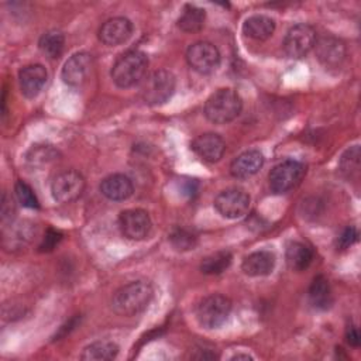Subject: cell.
Returning a JSON list of instances; mask_svg holds the SVG:
<instances>
[{"label": "cell", "instance_id": "obj_15", "mask_svg": "<svg viewBox=\"0 0 361 361\" xmlns=\"http://www.w3.org/2000/svg\"><path fill=\"white\" fill-rule=\"evenodd\" d=\"M190 147L193 152L206 162H217L226 151L224 140L216 133H204L197 135L192 141Z\"/></svg>", "mask_w": 361, "mask_h": 361}, {"label": "cell", "instance_id": "obj_10", "mask_svg": "<svg viewBox=\"0 0 361 361\" xmlns=\"http://www.w3.org/2000/svg\"><path fill=\"white\" fill-rule=\"evenodd\" d=\"M85 190L83 176L73 171H63L58 173L51 183L52 197L59 203H71L82 196Z\"/></svg>", "mask_w": 361, "mask_h": 361}, {"label": "cell", "instance_id": "obj_30", "mask_svg": "<svg viewBox=\"0 0 361 361\" xmlns=\"http://www.w3.org/2000/svg\"><path fill=\"white\" fill-rule=\"evenodd\" d=\"M340 169L341 172L350 178L353 175H358L360 171V148L354 145L353 148L347 149L340 159Z\"/></svg>", "mask_w": 361, "mask_h": 361}, {"label": "cell", "instance_id": "obj_32", "mask_svg": "<svg viewBox=\"0 0 361 361\" xmlns=\"http://www.w3.org/2000/svg\"><path fill=\"white\" fill-rule=\"evenodd\" d=\"M358 240V231L355 227H345L340 235L337 237V248L338 250H347L348 247H351L355 241Z\"/></svg>", "mask_w": 361, "mask_h": 361}, {"label": "cell", "instance_id": "obj_14", "mask_svg": "<svg viewBox=\"0 0 361 361\" xmlns=\"http://www.w3.org/2000/svg\"><path fill=\"white\" fill-rule=\"evenodd\" d=\"M131 34L133 23L126 17L109 18L99 28V39L109 47H116L126 42Z\"/></svg>", "mask_w": 361, "mask_h": 361}, {"label": "cell", "instance_id": "obj_24", "mask_svg": "<svg viewBox=\"0 0 361 361\" xmlns=\"http://www.w3.org/2000/svg\"><path fill=\"white\" fill-rule=\"evenodd\" d=\"M204 20H206V13L203 8L197 6L186 4L176 24L185 32H197L203 28Z\"/></svg>", "mask_w": 361, "mask_h": 361}, {"label": "cell", "instance_id": "obj_31", "mask_svg": "<svg viewBox=\"0 0 361 361\" xmlns=\"http://www.w3.org/2000/svg\"><path fill=\"white\" fill-rule=\"evenodd\" d=\"M14 190H16V195H17L18 202H20L24 207H28V209H38V206H39L38 199H37L34 190L31 189V186H30L28 183H25L24 180H17V182H16V186H14Z\"/></svg>", "mask_w": 361, "mask_h": 361}, {"label": "cell", "instance_id": "obj_16", "mask_svg": "<svg viewBox=\"0 0 361 361\" xmlns=\"http://www.w3.org/2000/svg\"><path fill=\"white\" fill-rule=\"evenodd\" d=\"M47 78H48L47 69L42 65L31 63L24 66L18 73L21 93L28 99L35 97L42 90L47 82Z\"/></svg>", "mask_w": 361, "mask_h": 361}, {"label": "cell", "instance_id": "obj_12", "mask_svg": "<svg viewBox=\"0 0 361 361\" xmlns=\"http://www.w3.org/2000/svg\"><path fill=\"white\" fill-rule=\"evenodd\" d=\"M92 65H93V58L89 52L80 51L73 54L62 68L61 78L63 83L72 87L80 86L89 76Z\"/></svg>", "mask_w": 361, "mask_h": 361}, {"label": "cell", "instance_id": "obj_5", "mask_svg": "<svg viewBox=\"0 0 361 361\" xmlns=\"http://www.w3.org/2000/svg\"><path fill=\"white\" fill-rule=\"evenodd\" d=\"M175 76L166 69H159L148 75L141 86V96L145 103L157 106L165 103L175 90Z\"/></svg>", "mask_w": 361, "mask_h": 361}, {"label": "cell", "instance_id": "obj_6", "mask_svg": "<svg viewBox=\"0 0 361 361\" xmlns=\"http://www.w3.org/2000/svg\"><path fill=\"white\" fill-rule=\"evenodd\" d=\"M306 173V168L302 162L295 159H285L275 165L268 176L269 188L274 193H286L300 183Z\"/></svg>", "mask_w": 361, "mask_h": 361}, {"label": "cell", "instance_id": "obj_13", "mask_svg": "<svg viewBox=\"0 0 361 361\" xmlns=\"http://www.w3.org/2000/svg\"><path fill=\"white\" fill-rule=\"evenodd\" d=\"M314 49L319 62L329 69L340 68L347 55L344 42L333 35H326L316 39Z\"/></svg>", "mask_w": 361, "mask_h": 361}, {"label": "cell", "instance_id": "obj_26", "mask_svg": "<svg viewBox=\"0 0 361 361\" xmlns=\"http://www.w3.org/2000/svg\"><path fill=\"white\" fill-rule=\"evenodd\" d=\"M231 264V254L228 251H217L207 255L200 262V271L207 275H219Z\"/></svg>", "mask_w": 361, "mask_h": 361}, {"label": "cell", "instance_id": "obj_35", "mask_svg": "<svg viewBox=\"0 0 361 361\" xmlns=\"http://www.w3.org/2000/svg\"><path fill=\"white\" fill-rule=\"evenodd\" d=\"M345 337H347V343L353 347H358L360 345V333L357 330V327L354 326H348L347 329V333H345Z\"/></svg>", "mask_w": 361, "mask_h": 361}, {"label": "cell", "instance_id": "obj_8", "mask_svg": "<svg viewBox=\"0 0 361 361\" xmlns=\"http://www.w3.org/2000/svg\"><path fill=\"white\" fill-rule=\"evenodd\" d=\"M186 61L189 66L202 75L214 72L220 65V52L217 47L207 41H197L186 51Z\"/></svg>", "mask_w": 361, "mask_h": 361}, {"label": "cell", "instance_id": "obj_1", "mask_svg": "<svg viewBox=\"0 0 361 361\" xmlns=\"http://www.w3.org/2000/svg\"><path fill=\"white\" fill-rule=\"evenodd\" d=\"M152 286L145 281H133L118 288L111 298V309L114 313L130 317L147 309L152 299Z\"/></svg>", "mask_w": 361, "mask_h": 361}, {"label": "cell", "instance_id": "obj_28", "mask_svg": "<svg viewBox=\"0 0 361 361\" xmlns=\"http://www.w3.org/2000/svg\"><path fill=\"white\" fill-rule=\"evenodd\" d=\"M58 157V151L52 145H32L25 154V161L32 166H42L52 162Z\"/></svg>", "mask_w": 361, "mask_h": 361}, {"label": "cell", "instance_id": "obj_34", "mask_svg": "<svg viewBox=\"0 0 361 361\" xmlns=\"http://www.w3.org/2000/svg\"><path fill=\"white\" fill-rule=\"evenodd\" d=\"M16 213V207H14V202L13 199L7 195V193H3V197H1V219L3 221L13 216Z\"/></svg>", "mask_w": 361, "mask_h": 361}, {"label": "cell", "instance_id": "obj_11", "mask_svg": "<svg viewBox=\"0 0 361 361\" xmlns=\"http://www.w3.org/2000/svg\"><path fill=\"white\" fill-rule=\"evenodd\" d=\"M152 227L149 214L142 209H128L118 216V228L121 234L133 241L144 240Z\"/></svg>", "mask_w": 361, "mask_h": 361}, {"label": "cell", "instance_id": "obj_17", "mask_svg": "<svg viewBox=\"0 0 361 361\" xmlns=\"http://www.w3.org/2000/svg\"><path fill=\"white\" fill-rule=\"evenodd\" d=\"M100 193L113 202H121L128 199L133 192H134V186L133 182L128 176L123 175V173H113L106 176L102 182H100Z\"/></svg>", "mask_w": 361, "mask_h": 361}, {"label": "cell", "instance_id": "obj_29", "mask_svg": "<svg viewBox=\"0 0 361 361\" xmlns=\"http://www.w3.org/2000/svg\"><path fill=\"white\" fill-rule=\"evenodd\" d=\"M171 244L179 251H189L193 250L197 244V237L185 227H175L169 233Z\"/></svg>", "mask_w": 361, "mask_h": 361}, {"label": "cell", "instance_id": "obj_9", "mask_svg": "<svg viewBox=\"0 0 361 361\" xmlns=\"http://www.w3.org/2000/svg\"><path fill=\"white\" fill-rule=\"evenodd\" d=\"M250 195L240 188L221 190L214 199V209L226 219H238L250 209Z\"/></svg>", "mask_w": 361, "mask_h": 361}, {"label": "cell", "instance_id": "obj_2", "mask_svg": "<svg viewBox=\"0 0 361 361\" xmlns=\"http://www.w3.org/2000/svg\"><path fill=\"white\" fill-rule=\"evenodd\" d=\"M148 68V56L138 49L127 51L121 54L113 68H111V79L118 87H131L137 83H140Z\"/></svg>", "mask_w": 361, "mask_h": 361}, {"label": "cell", "instance_id": "obj_25", "mask_svg": "<svg viewBox=\"0 0 361 361\" xmlns=\"http://www.w3.org/2000/svg\"><path fill=\"white\" fill-rule=\"evenodd\" d=\"M38 47L41 52L49 59H56L61 56L65 47V37L61 31L51 30L41 35Z\"/></svg>", "mask_w": 361, "mask_h": 361}, {"label": "cell", "instance_id": "obj_22", "mask_svg": "<svg viewBox=\"0 0 361 361\" xmlns=\"http://www.w3.org/2000/svg\"><path fill=\"white\" fill-rule=\"evenodd\" d=\"M309 300L314 309L326 310L327 307H330L333 298H331L330 285L326 276L317 275L313 278L309 288Z\"/></svg>", "mask_w": 361, "mask_h": 361}, {"label": "cell", "instance_id": "obj_27", "mask_svg": "<svg viewBox=\"0 0 361 361\" xmlns=\"http://www.w3.org/2000/svg\"><path fill=\"white\" fill-rule=\"evenodd\" d=\"M32 235L31 224L25 226V223L13 224L7 233H4V245L13 247V248H21L24 247Z\"/></svg>", "mask_w": 361, "mask_h": 361}, {"label": "cell", "instance_id": "obj_4", "mask_svg": "<svg viewBox=\"0 0 361 361\" xmlns=\"http://www.w3.org/2000/svg\"><path fill=\"white\" fill-rule=\"evenodd\" d=\"M231 312V300L220 293H213L203 298L196 309L195 316L197 323L207 330L217 329L226 323Z\"/></svg>", "mask_w": 361, "mask_h": 361}, {"label": "cell", "instance_id": "obj_7", "mask_svg": "<svg viewBox=\"0 0 361 361\" xmlns=\"http://www.w3.org/2000/svg\"><path fill=\"white\" fill-rule=\"evenodd\" d=\"M316 31L312 25L300 23L293 25L283 38V51L292 59L306 56L316 44Z\"/></svg>", "mask_w": 361, "mask_h": 361}, {"label": "cell", "instance_id": "obj_21", "mask_svg": "<svg viewBox=\"0 0 361 361\" xmlns=\"http://www.w3.org/2000/svg\"><path fill=\"white\" fill-rule=\"evenodd\" d=\"M286 264L293 271H303L306 269L313 261V251L309 245L300 241H292L286 247L285 252Z\"/></svg>", "mask_w": 361, "mask_h": 361}, {"label": "cell", "instance_id": "obj_3", "mask_svg": "<svg viewBox=\"0 0 361 361\" xmlns=\"http://www.w3.org/2000/svg\"><path fill=\"white\" fill-rule=\"evenodd\" d=\"M241 107L243 100L240 94L230 87H223L212 93L206 100L204 116L214 124H226L240 114Z\"/></svg>", "mask_w": 361, "mask_h": 361}, {"label": "cell", "instance_id": "obj_18", "mask_svg": "<svg viewBox=\"0 0 361 361\" xmlns=\"http://www.w3.org/2000/svg\"><path fill=\"white\" fill-rule=\"evenodd\" d=\"M264 165V155L258 149H248L235 157L230 165V173L237 179L254 176Z\"/></svg>", "mask_w": 361, "mask_h": 361}, {"label": "cell", "instance_id": "obj_33", "mask_svg": "<svg viewBox=\"0 0 361 361\" xmlns=\"http://www.w3.org/2000/svg\"><path fill=\"white\" fill-rule=\"evenodd\" d=\"M62 235L59 231L54 230V228H48V231L45 233L42 243L39 244V251H51L59 241H61Z\"/></svg>", "mask_w": 361, "mask_h": 361}, {"label": "cell", "instance_id": "obj_19", "mask_svg": "<svg viewBox=\"0 0 361 361\" xmlns=\"http://www.w3.org/2000/svg\"><path fill=\"white\" fill-rule=\"evenodd\" d=\"M275 254L268 250H259L248 254L241 264V269L248 276H265L274 271Z\"/></svg>", "mask_w": 361, "mask_h": 361}, {"label": "cell", "instance_id": "obj_20", "mask_svg": "<svg viewBox=\"0 0 361 361\" xmlns=\"http://www.w3.org/2000/svg\"><path fill=\"white\" fill-rule=\"evenodd\" d=\"M275 31V21L262 14H255L248 17L243 24V32L255 39V41H264L268 39Z\"/></svg>", "mask_w": 361, "mask_h": 361}, {"label": "cell", "instance_id": "obj_23", "mask_svg": "<svg viewBox=\"0 0 361 361\" xmlns=\"http://www.w3.org/2000/svg\"><path fill=\"white\" fill-rule=\"evenodd\" d=\"M118 354V345L110 340H99L86 345L80 354L82 360L86 361H109L116 358Z\"/></svg>", "mask_w": 361, "mask_h": 361}, {"label": "cell", "instance_id": "obj_36", "mask_svg": "<svg viewBox=\"0 0 361 361\" xmlns=\"http://www.w3.org/2000/svg\"><path fill=\"white\" fill-rule=\"evenodd\" d=\"M231 360H252V357H250L248 354H235L231 357Z\"/></svg>", "mask_w": 361, "mask_h": 361}]
</instances>
